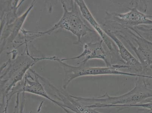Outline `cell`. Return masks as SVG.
<instances>
[{
    "mask_svg": "<svg viewBox=\"0 0 152 113\" xmlns=\"http://www.w3.org/2000/svg\"><path fill=\"white\" fill-rule=\"evenodd\" d=\"M119 23L131 26L152 25V16L143 13L138 10L137 6L130 8L129 11L124 13L114 14Z\"/></svg>",
    "mask_w": 152,
    "mask_h": 113,
    "instance_id": "9",
    "label": "cell"
},
{
    "mask_svg": "<svg viewBox=\"0 0 152 113\" xmlns=\"http://www.w3.org/2000/svg\"><path fill=\"white\" fill-rule=\"evenodd\" d=\"M104 30L108 36L111 38L112 41L116 45L119 55L121 56V58L127 64H128V66L130 67H139L141 70V73L142 67L140 62L128 50L124 44L117 38L116 35H115L114 33L110 31V30L104 29Z\"/></svg>",
    "mask_w": 152,
    "mask_h": 113,
    "instance_id": "10",
    "label": "cell"
},
{
    "mask_svg": "<svg viewBox=\"0 0 152 113\" xmlns=\"http://www.w3.org/2000/svg\"><path fill=\"white\" fill-rule=\"evenodd\" d=\"M29 71L32 73L34 76H31L30 73L28 72L25 76L23 81L18 83L12 89L7 96L4 103V109L5 110H8L10 101L14 95H16L18 93L20 94V93L24 92L41 96L48 99L60 107L66 113H73L69 110L66 109L62 103L52 99L48 94L45 88V86H43V85L39 80V74L31 68Z\"/></svg>",
    "mask_w": 152,
    "mask_h": 113,
    "instance_id": "5",
    "label": "cell"
},
{
    "mask_svg": "<svg viewBox=\"0 0 152 113\" xmlns=\"http://www.w3.org/2000/svg\"><path fill=\"white\" fill-rule=\"evenodd\" d=\"M61 102L66 108L74 113H103L96 111L94 109L87 106L78 101L69 93L62 97ZM140 113H149L145 110H140Z\"/></svg>",
    "mask_w": 152,
    "mask_h": 113,
    "instance_id": "11",
    "label": "cell"
},
{
    "mask_svg": "<svg viewBox=\"0 0 152 113\" xmlns=\"http://www.w3.org/2000/svg\"><path fill=\"white\" fill-rule=\"evenodd\" d=\"M147 79L142 77H137L135 85L133 89L125 94L117 96H111L107 93L101 96L83 97L73 96L80 102L91 108H104L121 107L125 108L129 105L141 103L152 98V89Z\"/></svg>",
    "mask_w": 152,
    "mask_h": 113,
    "instance_id": "1",
    "label": "cell"
},
{
    "mask_svg": "<svg viewBox=\"0 0 152 113\" xmlns=\"http://www.w3.org/2000/svg\"><path fill=\"white\" fill-rule=\"evenodd\" d=\"M64 12L63 16L58 22L48 31L44 32L30 31L32 34L31 38L42 36L46 34H50L57 29L64 30L70 32L77 37L78 40L76 44L81 42V38L89 33L94 32L84 22L80 16L75 1H70L71 9L69 10L64 1H61Z\"/></svg>",
    "mask_w": 152,
    "mask_h": 113,
    "instance_id": "3",
    "label": "cell"
},
{
    "mask_svg": "<svg viewBox=\"0 0 152 113\" xmlns=\"http://www.w3.org/2000/svg\"><path fill=\"white\" fill-rule=\"evenodd\" d=\"M151 41L152 42V34H151Z\"/></svg>",
    "mask_w": 152,
    "mask_h": 113,
    "instance_id": "14",
    "label": "cell"
},
{
    "mask_svg": "<svg viewBox=\"0 0 152 113\" xmlns=\"http://www.w3.org/2000/svg\"><path fill=\"white\" fill-rule=\"evenodd\" d=\"M75 1L79 8L80 12L83 17L88 21L100 36L102 41L105 43L112 54L113 55H117L118 52L116 45L95 19L85 1L83 0H76Z\"/></svg>",
    "mask_w": 152,
    "mask_h": 113,
    "instance_id": "6",
    "label": "cell"
},
{
    "mask_svg": "<svg viewBox=\"0 0 152 113\" xmlns=\"http://www.w3.org/2000/svg\"><path fill=\"white\" fill-rule=\"evenodd\" d=\"M51 59L58 62L63 67L64 75L63 88L65 90L73 80L80 77L103 75H126L136 78L142 76L140 74L126 72L120 70L130 68L128 65L113 64L110 67H88L86 66V64H81L75 66L67 64L56 56H52Z\"/></svg>",
    "mask_w": 152,
    "mask_h": 113,
    "instance_id": "2",
    "label": "cell"
},
{
    "mask_svg": "<svg viewBox=\"0 0 152 113\" xmlns=\"http://www.w3.org/2000/svg\"><path fill=\"white\" fill-rule=\"evenodd\" d=\"M103 41L102 40L99 42H88L84 44L83 51L81 54L75 57L69 58L60 59L61 61L75 60L81 58L85 57L82 61L78 63V64H86L89 60L92 59H97L103 60L106 64V67H110L112 65L109 59L107 57L105 51L103 47Z\"/></svg>",
    "mask_w": 152,
    "mask_h": 113,
    "instance_id": "7",
    "label": "cell"
},
{
    "mask_svg": "<svg viewBox=\"0 0 152 113\" xmlns=\"http://www.w3.org/2000/svg\"><path fill=\"white\" fill-rule=\"evenodd\" d=\"M16 94V102L14 108L13 113H24L25 104V93H22L21 99L20 100L19 95Z\"/></svg>",
    "mask_w": 152,
    "mask_h": 113,
    "instance_id": "12",
    "label": "cell"
},
{
    "mask_svg": "<svg viewBox=\"0 0 152 113\" xmlns=\"http://www.w3.org/2000/svg\"><path fill=\"white\" fill-rule=\"evenodd\" d=\"M38 61L37 58L30 55L27 45L26 54L19 56L13 63L9 62V67L1 76L2 104L4 102L10 91L18 83L23 80L27 71Z\"/></svg>",
    "mask_w": 152,
    "mask_h": 113,
    "instance_id": "4",
    "label": "cell"
},
{
    "mask_svg": "<svg viewBox=\"0 0 152 113\" xmlns=\"http://www.w3.org/2000/svg\"><path fill=\"white\" fill-rule=\"evenodd\" d=\"M34 1H33L28 9L23 14L16 18L12 23L1 28V30L4 28L3 31L1 32V51L2 50L3 48L6 45L7 43H9L13 42L19 32L21 31L22 27L28 15L34 7Z\"/></svg>",
    "mask_w": 152,
    "mask_h": 113,
    "instance_id": "8",
    "label": "cell"
},
{
    "mask_svg": "<svg viewBox=\"0 0 152 113\" xmlns=\"http://www.w3.org/2000/svg\"><path fill=\"white\" fill-rule=\"evenodd\" d=\"M138 107L145 109L149 111L150 113H152V101H148L146 103H139V104L131 105L127 107Z\"/></svg>",
    "mask_w": 152,
    "mask_h": 113,
    "instance_id": "13",
    "label": "cell"
}]
</instances>
